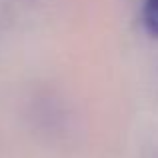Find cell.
Segmentation results:
<instances>
[{
	"instance_id": "obj_1",
	"label": "cell",
	"mask_w": 158,
	"mask_h": 158,
	"mask_svg": "<svg viewBox=\"0 0 158 158\" xmlns=\"http://www.w3.org/2000/svg\"><path fill=\"white\" fill-rule=\"evenodd\" d=\"M142 20L144 26L150 34L158 36V0H146L142 8Z\"/></svg>"
}]
</instances>
